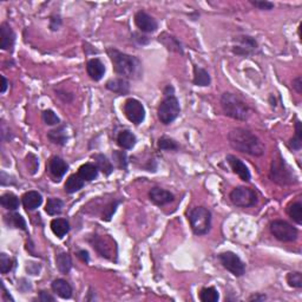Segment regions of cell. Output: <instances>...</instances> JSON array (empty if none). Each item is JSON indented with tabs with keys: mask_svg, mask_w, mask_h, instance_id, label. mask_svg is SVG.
Listing matches in <instances>:
<instances>
[{
	"mask_svg": "<svg viewBox=\"0 0 302 302\" xmlns=\"http://www.w3.org/2000/svg\"><path fill=\"white\" fill-rule=\"evenodd\" d=\"M228 141L234 150L254 157H261L266 151L263 142L255 133L244 128H236L229 131Z\"/></svg>",
	"mask_w": 302,
	"mask_h": 302,
	"instance_id": "obj_1",
	"label": "cell"
},
{
	"mask_svg": "<svg viewBox=\"0 0 302 302\" xmlns=\"http://www.w3.org/2000/svg\"><path fill=\"white\" fill-rule=\"evenodd\" d=\"M107 52L117 75L125 79L141 78L143 73V66L137 57L127 55L113 47L108 48Z\"/></svg>",
	"mask_w": 302,
	"mask_h": 302,
	"instance_id": "obj_2",
	"label": "cell"
},
{
	"mask_svg": "<svg viewBox=\"0 0 302 302\" xmlns=\"http://www.w3.org/2000/svg\"><path fill=\"white\" fill-rule=\"evenodd\" d=\"M269 178L280 186H294L299 183V177L294 170L287 163L286 159L282 157L280 151L276 152L270 163Z\"/></svg>",
	"mask_w": 302,
	"mask_h": 302,
	"instance_id": "obj_3",
	"label": "cell"
},
{
	"mask_svg": "<svg viewBox=\"0 0 302 302\" xmlns=\"http://www.w3.org/2000/svg\"><path fill=\"white\" fill-rule=\"evenodd\" d=\"M221 108L223 113L236 121H247L252 109L240 96L232 92H224L221 96Z\"/></svg>",
	"mask_w": 302,
	"mask_h": 302,
	"instance_id": "obj_4",
	"label": "cell"
},
{
	"mask_svg": "<svg viewBox=\"0 0 302 302\" xmlns=\"http://www.w3.org/2000/svg\"><path fill=\"white\" fill-rule=\"evenodd\" d=\"M163 99L157 110V117L164 125L172 124L181 113V107L177 97L175 96V89L173 85H168L163 91Z\"/></svg>",
	"mask_w": 302,
	"mask_h": 302,
	"instance_id": "obj_5",
	"label": "cell"
},
{
	"mask_svg": "<svg viewBox=\"0 0 302 302\" xmlns=\"http://www.w3.org/2000/svg\"><path fill=\"white\" fill-rule=\"evenodd\" d=\"M194 234L202 236L206 235L212 229V212L206 207H196L188 214Z\"/></svg>",
	"mask_w": 302,
	"mask_h": 302,
	"instance_id": "obj_6",
	"label": "cell"
},
{
	"mask_svg": "<svg viewBox=\"0 0 302 302\" xmlns=\"http://www.w3.org/2000/svg\"><path fill=\"white\" fill-rule=\"evenodd\" d=\"M270 233L281 242H294L299 237V230L284 220H274L270 223Z\"/></svg>",
	"mask_w": 302,
	"mask_h": 302,
	"instance_id": "obj_7",
	"label": "cell"
},
{
	"mask_svg": "<svg viewBox=\"0 0 302 302\" xmlns=\"http://www.w3.org/2000/svg\"><path fill=\"white\" fill-rule=\"evenodd\" d=\"M234 206L240 208L254 207L258 203V194L249 187H236L229 195Z\"/></svg>",
	"mask_w": 302,
	"mask_h": 302,
	"instance_id": "obj_8",
	"label": "cell"
},
{
	"mask_svg": "<svg viewBox=\"0 0 302 302\" xmlns=\"http://www.w3.org/2000/svg\"><path fill=\"white\" fill-rule=\"evenodd\" d=\"M258 48H259L258 42H256V39L253 38V37L247 35L234 37L232 46V51L234 55L240 57L252 56L254 55Z\"/></svg>",
	"mask_w": 302,
	"mask_h": 302,
	"instance_id": "obj_9",
	"label": "cell"
},
{
	"mask_svg": "<svg viewBox=\"0 0 302 302\" xmlns=\"http://www.w3.org/2000/svg\"><path fill=\"white\" fill-rule=\"evenodd\" d=\"M218 260L223 268H226L228 272H230L237 278H240L246 272V263L234 252L221 253V254H218Z\"/></svg>",
	"mask_w": 302,
	"mask_h": 302,
	"instance_id": "obj_10",
	"label": "cell"
},
{
	"mask_svg": "<svg viewBox=\"0 0 302 302\" xmlns=\"http://www.w3.org/2000/svg\"><path fill=\"white\" fill-rule=\"evenodd\" d=\"M123 112L128 121L132 124L139 125L145 119L144 105L136 98H128L123 105Z\"/></svg>",
	"mask_w": 302,
	"mask_h": 302,
	"instance_id": "obj_11",
	"label": "cell"
},
{
	"mask_svg": "<svg viewBox=\"0 0 302 302\" xmlns=\"http://www.w3.org/2000/svg\"><path fill=\"white\" fill-rule=\"evenodd\" d=\"M135 24L141 32L152 33L158 28V22L153 17L148 14L145 11H138L135 14Z\"/></svg>",
	"mask_w": 302,
	"mask_h": 302,
	"instance_id": "obj_12",
	"label": "cell"
},
{
	"mask_svg": "<svg viewBox=\"0 0 302 302\" xmlns=\"http://www.w3.org/2000/svg\"><path fill=\"white\" fill-rule=\"evenodd\" d=\"M14 43H16V33L13 28L7 22H2L0 25V47L4 51L12 52Z\"/></svg>",
	"mask_w": 302,
	"mask_h": 302,
	"instance_id": "obj_13",
	"label": "cell"
},
{
	"mask_svg": "<svg viewBox=\"0 0 302 302\" xmlns=\"http://www.w3.org/2000/svg\"><path fill=\"white\" fill-rule=\"evenodd\" d=\"M149 198L156 206L163 207L172 203L173 199H175V196H173V193L168 192V190L162 189V188L158 187H153L151 188V190L149 192Z\"/></svg>",
	"mask_w": 302,
	"mask_h": 302,
	"instance_id": "obj_14",
	"label": "cell"
},
{
	"mask_svg": "<svg viewBox=\"0 0 302 302\" xmlns=\"http://www.w3.org/2000/svg\"><path fill=\"white\" fill-rule=\"evenodd\" d=\"M226 161L228 162V164H229V167L232 168L233 172L235 173L236 175H237L238 177L242 179V181H243V182H249L250 181L252 176H250L249 169H248L247 165L244 164L240 158H237L236 156H234V155H227Z\"/></svg>",
	"mask_w": 302,
	"mask_h": 302,
	"instance_id": "obj_15",
	"label": "cell"
},
{
	"mask_svg": "<svg viewBox=\"0 0 302 302\" xmlns=\"http://www.w3.org/2000/svg\"><path fill=\"white\" fill-rule=\"evenodd\" d=\"M67 170H69V164L59 156H53L48 162V172L56 178L57 182L64 177Z\"/></svg>",
	"mask_w": 302,
	"mask_h": 302,
	"instance_id": "obj_16",
	"label": "cell"
},
{
	"mask_svg": "<svg viewBox=\"0 0 302 302\" xmlns=\"http://www.w3.org/2000/svg\"><path fill=\"white\" fill-rule=\"evenodd\" d=\"M105 65L98 58H92L86 63V72L92 81L99 82L105 75Z\"/></svg>",
	"mask_w": 302,
	"mask_h": 302,
	"instance_id": "obj_17",
	"label": "cell"
},
{
	"mask_svg": "<svg viewBox=\"0 0 302 302\" xmlns=\"http://www.w3.org/2000/svg\"><path fill=\"white\" fill-rule=\"evenodd\" d=\"M105 87L113 93H118V95H128L130 92V83L128 79L122 78H112L107 82Z\"/></svg>",
	"mask_w": 302,
	"mask_h": 302,
	"instance_id": "obj_18",
	"label": "cell"
},
{
	"mask_svg": "<svg viewBox=\"0 0 302 302\" xmlns=\"http://www.w3.org/2000/svg\"><path fill=\"white\" fill-rule=\"evenodd\" d=\"M158 42L162 43L165 47H167L168 51H172V52L178 53V55L183 56L184 51L183 47H182V44L179 43V41L176 37H173L169 33H162V35L158 36Z\"/></svg>",
	"mask_w": 302,
	"mask_h": 302,
	"instance_id": "obj_19",
	"label": "cell"
},
{
	"mask_svg": "<svg viewBox=\"0 0 302 302\" xmlns=\"http://www.w3.org/2000/svg\"><path fill=\"white\" fill-rule=\"evenodd\" d=\"M22 206L28 212H32L36 210L37 208H39L43 203V196L38 192L35 190H31V192L25 193L22 197Z\"/></svg>",
	"mask_w": 302,
	"mask_h": 302,
	"instance_id": "obj_20",
	"label": "cell"
},
{
	"mask_svg": "<svg viewBox=\"0 0 302 302\" xmlns=\"http://www.w3.org/2000/svg\"><path fill=\"white\" fill-rule=\"evenodd\" d=\"M51 288L62 299H71L72 298V287L64 279H57L51 283Z\"/></svg>",
	"mask_w": 302,
	"mask_h": 302,
	"instance_id": "obj_21",
	"label": "cell"
},
{
	"mask_svg": "<svg viewBox=\"0 0 302 302\" xmlns=\"http://www.w3.org/2000/svg\"><path fill=\"white\" fill-rule=\"evenodd\" d=\"M47 138L50 139L51 143L59 145V147H64L67 143V132H66V127L65 125H59L56 129L50 130L47 132Z\"/></svg>",
	"mask_w": 302,
	"mask_h": 302,
	"instance_id": "obj_22",
	"label": "cell"
},
{
	"mask_svg": "<svg viewBox=\"0 0 302 302\" xmlns=\"http://www.w3.org/2000/svg\"><path fill=\"white\" fill-rule=\"evenodd\" d=\"M137 143V137L130 130H122L117 136V144L124 150H131Z\"/></svg>",
	"mask_w": 302,
	"mask_h": 302,
	"instance_id": "obj_23",
	"label": "cell"
},
{
	"mask_svg": "<svg viewBox=\"0 0 302 302\" xmlns=\"http://www.w3.org/2000/svg\"><path fill=\"white\" fill-rule=\"evenodd\" d=\"M51 230L58 238H63L67 233L70 232L71 227L69 221L66 218H53L51 221Z\"/></svg>",
	"mask_w": 302,
	"mask_h": 302,
	"instance_id": "obj_24",
	"label": "cell"
},
{
	"mask_svg": "<svg viewBox=\"0 0 302 302\" xmlns=\"http://www.w3.org/2000/svg\"><path fill=\"white\" fill-rule=\"evenodd\" d=\"M4 222L6 223V226L10 228H17V229L24 230L25 233H28L26 221L24 220V217L21 214L17 213H10L7 215L4 216Z\"/></svg>",
	"mask_w": 302,
	"mask_h": 302,
	"instance_id": "obj_25",
	"label": "cell"
},
{
	"mask_svg": "<svg viewBox=\"0 0 302 302\" xmlns=\"http://www.w3.org/2000/svg\"><path fill=\"white\" fill-rule=\"evenodd\" d=\"M193 83L196 86H209L212 83V77L209 72L204 70L203 67H199L197 65L194 66V79Z\"/></svg>",
	"mask_w": 302,
	"mask_h": 302,
	"instance_id": "obj_26",
	"label": "cell"
},
{
	"mask_svg": "<svg viewBox=\"0 0 302 302\" xmlns=\"http://www.w3.org/2000/svg\"><path fill=\"white\" fill-rule=\"evenodd\" d=\"M98 173L99 169L97 168V165L92 163L83 164L78 169V175L81 176L85 182L95 181V179L98 177Z\"/></svg>",
	"mask_w": 302,
	"mask_h": 302,
	"instance_id": "obj_27",
	"label": "cell"
},
{
	"mask_svg": "<svg viewBox=\"0 0 302 302\" xmlns=\"http://www.w3.org/2000/svg\"><path fill=\"white\" fill-rule=\"evenodd\" d=\"M84 184H85L84 179H83L78 173H75V175H71L70 177L66 179L64 186V190L65 193L67 194H75L77 192H79V190L84 187Z\"/></svg>",
	"mask_w": 302,
	"mask_h": 302,
	"instance_id": "obj_28",
	"label": "cell"
},
{
	"mask_svg": "<svg viewBox=\"0 0 302 302\" xmlns=\"http://www.w3.org/2000/svg\"><path fill=\"white\" fill-rule=\"evenodd\" d=\"M56 264L59 272L64 275L69 274L71 269H72V260H71V256L67 253H59L56 256Z\"/></svg>",
	"mask_w": 302,
	"mask_h": 302,
	"instance_id": "obj_29",
	"label": "cell"
},
{
	"mask_svg": "<svg viewBox=\"0 0 302 302\" xmlns=\"http://www.w3.org/2000/svg\"><path fill=\"white\" fill-rule=\"evenodd\" d=\"M0 203H1V206L6 210L16 212V210L19 208L21 201H19L18 196L14 195L13 193H5L4 195L0 197Z\"/></svg>",
	"mask_w": 302,
	"mask_h": 302,
	"instance_id": "obj_30",
	"label": "cell"
},
{
	"mask_svg": "<svg viewBox=\"0 0 302 302\" xmlns=\"http://www.w3.org/2000/svg\"><path fill=\"white\" fill-rule=\"evenodd\" d=\"M93 240H89L90 243L92 244L93 249H96L97 252H98V254L101 256H103L105 259H109V260H112V258H111V250L110 248L107 246V243H105L103 238L99 237L98 235H93L92 236Z\"/></svg>",
	"mask_w": 302,
	"mask_h": 302,
	"instance_id": "obj_31",
	"label": "cell"
},
{
	"mask_svg": "<svg viewBox=\"0 0 302 302\" xmlns=\"http://www.w3.org/2000/svg\"><path fill=\"white\" fill-rule=\"evenodd\" d=\"M93 159L96 161V165L105 176H110L113 172V165L111 163V161L108 159L107 156H104L103 153H97L93 156Z\"/></svg>",
	"mask_w": 302,
	"mask_h": 302,
	"instance_id": "obj_32",
	"label": "cell"
},
{
	"mask_svg": "<svg viewBox=\"0 0 302 302\" xmlns=\"http://www.w3.org/2000/svg\"><path fill=\"white\" fill-rule=\"evenodd\" d=\"M288 148L293 151H300L302 148V125L299 119L295 123V136L289 139Z\"/></svg>",
	"mask_w": 302,
	"mask_h": 302,
	"instance_id": "obj_33",
	"label": "cell"
},
{
	"mask_svg": "<svg viewBox=\"0 0 302 302\" xmlns=\"http://www.w3.org/2000/svg\"><path fill=\"white\" fill-rule=\"evenodd\" d=\"M63 208H64V202L61 198H47L45 212H46L47 215L55 216L62 214Z\"/></svg>",
	"mask_w": 302,
	"mask_h": 302,
	"instance_id": "obj_34",
	"label": "cell"
},
{
	"mask_svg": "<svg viewBox=\"0 0 302 302\" xmlns=\"http://www.w3.org/2000/svg\"><path fill=\"white\" fill-rule=\"evenodd\" d=\"M218 299L220 294L215 287H204L199 292V300L202 302H217Z\"/></svg>",
	"mask_w": 302,
	"mask_h": 302,
	"instance_id": "obj_35",
	"label": "cell"
},
{
	"mask_svg": "<svg viewBox=\"0 0 302 302\" xmlns=\"http://www.w3.org/2000/svg\"><path fill=\"white\" fill-rule=\"evenodd\" d=\"M287 214L295 223H302V204L301 202H293L287 208Z\"/></svg>",
	"mask_w": 302,
	"mask_h": 302,
	"instance_id": "obj_36",
	"label": "cell"
},
{
	"mask_svg": "<svg viewBox=\"0 0 302 302\" xmlns=\"http://www.w3.org/2000/svg\"><path fill=\"white\" fill-rule=\"evenodd\" d=\"M112 159H113V163L116 164V167L118 168V169L127 170L129 161H128V155H127V152H125V151L113 150L112 151Z\"/></svg>",
	"mask_w": 302,
	"mask_h": 302,
	"instance_id": "obj_37",
	"label": "cell"
},
{
	"mask_svg": "<svg viewBox=\"0 0 302 302\" xmlns=\"http://www.w3.org/2000/svg\"><path fill=\"white\" fill-rule=\"evenodd\" d=\"M14 263H16V261H14L13 259H11L8 255L5 254V253H1V254H0V272H1V274H7V273H10L11 270L13 269Z\"/></svg>",
	"mask_w": 302,
	"mask_h": 302,
	"instance_id": "obj_38",
	"label": "cell"
},
{
	"mask_svg": "<svg viewBox=\"0 0 302 302\" xmlns=\"http://www.w3.org/2000/svg\"><path fill=\"white\" fill-rule=\"evenodd\" d=\"M158 148L161 150L165 151H175L179 148V145L177 144V142L175 139L167 137V136H163L158 139Z\"/></svg>",
	"mask_w": 302,
	"mask_h": 302,
	"instance_id": "obj_39",
	"label": "cell"
},
{
	"mask_svg": "<svg viewBox=\"0 0 302 302\" xmlns=\"http://www.w3.org/2000/svg\"><path fill=\"white\" fill-rule=\"evenodd\" d=\"M287 283L293 288H302V274L300 272H292L287 275Z\"/></svg>",
	"mask_w": 302,
	"mask_h": 302,
	"instance_id": "obj_40",
	"label": "cell"
},
{
	"mask_svg": "<svg viewBox=\"0 0 302 302\" xmlns=\"http://www.w3.org/2000/svg\"><path fill=\"white\" fill-rule=\"evenodd\" d=\"M43 121H44V123L46 125H59L61 124V119H59V117L56 115L55 111L47 109L43 111Z\"/></svg>",
	"mask_w": 302,
	"mask_h": 302,
	"instance_id": "obj_41",
	"label": "cell"
},
{
	"mask_svg": "<svg viewBox=\"0 0 302 302\" xmlns=\"http://www.w3.org/2000/svg\"><path fill=\"white\" fill-rule=\"evenodd\" d=\"M119 203H121V201H112V202H110V203L104 208V212H103V216H102V220L105 221V222L111 221V218H112L113 214L116 213L117 207L119 206Z\"/></svg>",
	"mask_w": 302,
	"mask_h": 302,
	"instance_id": "obj_42",
	"label": "cell"
},
{
	"mask_svg": "<svg viewBox=\"0 0 302 302\" xmlns=\"http://www.w3.org/2000/svg\"><path fill=\"white\" fill-rule=\"evenodd\" d=\"M26 163L28 164V168H30V173L31 175H35L39 168V159L36 155L33 153H28L26 156Z\"/></svg>",
	"mask_w": 302,
	"mask_h": 302,
	"instance_id": "obj_43",
	"label": "cell"
},
{
	"mask_svg": "<svg viewBox=\"0 0 302 302\" xmlns=\"http://www.w3.org/2000/svg\"><path fill=\"white\" fill-rule=\"evenodd\" d=\"M250 4L253 5V6L259 8V10L262 11H270L274 8V4L270 1H266V0H250Z\"/></svg>",
	"mask_w": 302,
	"mask_h": 302,
	"instance_id": "obj_44",
	"label": "cell"
},
{
	"mask_svg": "<svg viewBox=\"0 0 302 302\" xmlns=\"http://www.w3.org/2000/svg\"><path fill=\"white\" fill-rule=\"evenodd\" d=\"M62 18L59 14H53L50 17V30L51 31H58L59 27L62 26Z\"/></svg>",
	"mask_w": 302,
	"mask_h": 302,
	"instance_id": "obj_45",
	"label": "cell"
},
{
	"mask_svg": "<svg viewBox=\"0 0 302 302\" xmlns=\"http://www.w3.org/2000/svg\"><path fill=\"white\" fill-rule=\"evenodd\" d=\"M39 301H42V302H53V301H56V299L53 298L52 295H50L48 294L47 292H45V290H41V292H39Z\"/></svg>",
	"mask_w": 302,
	"mask_h": 302,
	"instance_id": "obj_46",
	"label": "cell"
},
{
	"mask_svg": "<svg viewBox=\"0 0 302 302\" xmlns=\"http://www.w3.org/2000/svg\"><path fill=\"white\" fill-rule=\"evenodd\" d=\"M293 89H294L299 95L302 93V78L301 76H298L295 79H293Z\"/></svg>",
	"mask_w": 302,
	"mask_h": 302,
	"instance_id": "obj_47",
	"label": "cell"
},
{
	"mask_svg": "<svg viewBox=\"0 0 302 302\" xmlns=\"http://www.w3.org/2000/svg\"><path fill=\"white\" fill-rule=\"evenodd\" d=\"M26 270L28 272V274L37 275L39 273V270H41V266H39V264L32 263V262H31V263H27Z\"/></svg>",
	"mask_w": 302,
	"mask_h": 302,
	"instance_id": "obj_48",
	"label": "cell"
},
{
	"mask_svg": "<svg viewBox=\"0 0 302 302\" xmlns=\"http://www.w3.org/2000/svg\"><path fill=\"white\" fill-rule=\"evenodd\" d=\"M132 37H133V41L137 42L139 45H147V44H149V42H150L148 37L139 35V33H133Z\"/></svg>",
	"mask_w": 302,
	"mask_h": 302,
	"instance_id": "obj_49",
	"label": "cell"
},
{
	"mask_svg": "<svg viewBox=\"0 0 302 302\" xmlns=\"http://www.w3.org/2000/svg\"><path fill=\"white\" fill-rule=\"evenodd\" d=\"M77 256H78L83 262H85V263H89L90 262V255L87 250H84V249L78 250V252H77Z\"/></svg>",
	"mask_w": 302,
	"mask_h": 302,
	"instance_id": "obj_50",
	"label": "cell"
},
{
	"mask_svg": "<svg viewBox=\"0 0 302 302\" xmlns=\"http://www.w3.org/2000/svg\"><path fill=\"white\" fill-rule=\"evenodd\" d=\"M267 299V296L264 294H255L252 295L249 299H248V301H264Z\"/></svg>",
	"mask_w": 302,
	"mask_h": 302,
	"instance_id": "obj_51",
	"label": "cell"
},
{
	"mask_svg": "<svg viewBox=\"0 0 302 302\" xmlns=\"http://www.w3.org/2000/svg\"><path fill=\"white\" fill-rule=\"evenodd\" d=\"M1 82H2V85H1V93H5L7 90V86H8V83H7V79L5 78L4 76H1Z\"/></svg>",
	"mask_w": 302,
	"mask_h": 302,
	"instance_id": "obj_52",
	"label": "cell"
},
{
	"mask_svg": "<svg viewBox=\"0 0 302 302\" xmlns=\"http://www.w3.org/2000/svg\"><path fill=\"white\" fill-rule=\"evenodd\" d=\"M1 287H2V292H4V293H2V295H4V298H6V299H7V300L14 301V300H13V298H12V296H11V295H10V294H8V293H7V290H6V288H5V286H4V284H1Z\"/></svg>",
	"mask_w": 302,
	"mask_h": 302,
	"instance_id": "obj_53",
	"label": "cell"
},
{
	"mask_svg": "<svg viewBox=\"0 0 302 302\" xmlns=\"http://www.w3.org/2000/svg\"><path fill=\"white\" fill-rule=\"evenodd\" d=\"M269 103H270V105H272V107H276V99H275L274 95L269 96Z\"/></svg>",
	"mask_w": 302,
	"mask_h": 302,
	"instance_id": "obj_54",
	"label": "cell"
}]
</instances>
